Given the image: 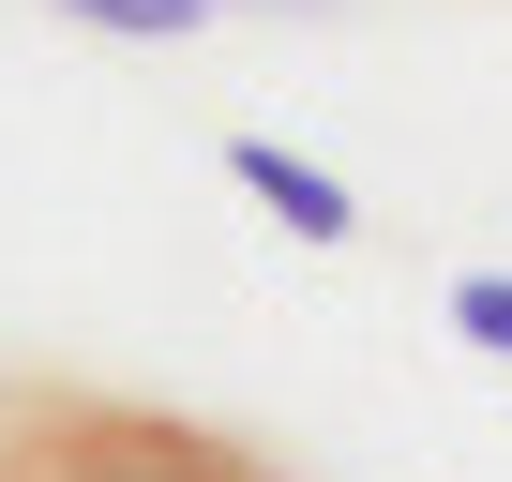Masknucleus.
I'll use <instances>...</instances> for the list:
<instances>
[{
    "mask_svg": "<svg viewBox=\"0 0 512 482\" xmlns=\"http://www.w3.org/2000/svg\"><path fill=\"white\" fill-rule=\"evenodd\" d=\"M0 482H287V467L136 392H0Z\"/></svg>",
    "mask_w": 512,
    "mask_h": 482,
    "instance_id": "nucleus-1",
    "label": "nucleus"
},
{
    "mask_svg": "<svg viewBox=\"0 0 512 482\" xmlns=\"http://www.w3.org/2000/svg\"><path fill=\"white\" fill-rule=\"evenodd\" d=\"M226 181L272 211L287 241H317V257H332V241H362V196H347L317 151H287V136H226Z\"/></svg>",
    "mask_w": 512,
    "mask_h": 482,
    "instance_id": "nucleus-2",
    "label": "nucleus"
},
{
    "mask_svg": "<svg viewBox=\"0 0 512 482\" xmlns=\"http://www.w3.org/2000/svg\"><path fill=\"white\" fill-rule=\"evenodd\" d=\"M46 16L121 31V46H181V31H211V16H226V0H46Z\"/></svg>",
    "mask_w": 512,
    "mask_h": 482,
    "instance_id": "nucleus-3",
    "label": "nucleus"
},
{
    "mask_svg": "<svg viewBox=\"0 0 512 482\" xmlns=\"http://www.w3.org/2000/svg\"><path fill=\"white\" fill-rule=\"evenodd\" d=\"M452 332L512 362V272H452Z\"/></svg>",
    "mask_w": 512,
    "mask_h": 482,
    "instance_id": "nucleus-4",
    "label": "nucleus"
}]
</instances>
